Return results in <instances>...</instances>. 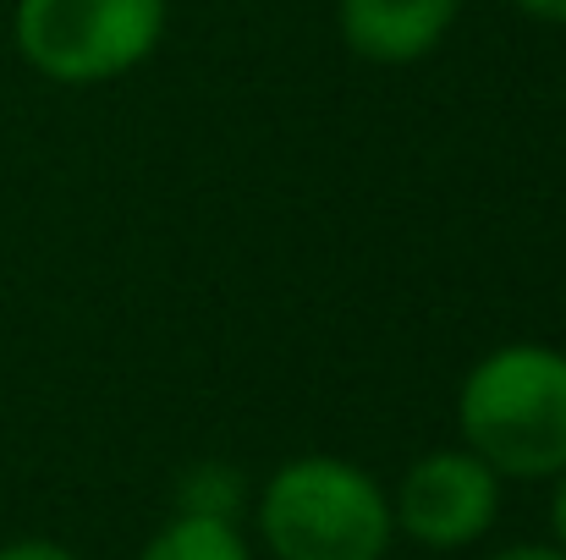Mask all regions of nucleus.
Returning <instances> with one entry per match:
<instances>
[{"label": "nucleus", "instance_id": "nucleus-1", "mask_svg": "<svg viewBox=\"0 0 566 560\" xmlns=\"http://www.w3.org/2000/svg\"><path fill=\"white\" fill-rule=\"evenodd\" d=\"M457 429L501 478L566 473V352L545 341H506L484 352L457 390Z\"/></svg>", "mask_w": 566, "mask_h": 560}, {"label": "nucleus", "instance_id": "nucleus-6", "mask_svg": "<svg viewBox=\"0 0 566 560\" xmlns=\"http://www.w3.org/2000/svg\"><path fill=\"white\" fill-rule=\"evenodd\" d=\"M138 560H253V550H248V539H242L237 522L177 511V517L144 545Z\"/></svg>", "mask_w": 566, "mask_h": 560}, {"label": "nucleus", "instance_id": "nucleus-10", "mask_svg": "<svg viewBox=\"0 0 566 560\" xmlns=\"http://www.w3.org/2000/svg\"><path fill=\"white\" fill-rule=\"evenodd\" d=\"M490 560H566L556 545H512V550H495Z\"/></svg>", "mask_w": 566, "mask_h": 560}, {"label": "nucleus", "instance_id": "nucleus-8", "mask_svg": "<svg viewBox=\"0 0 566 560\" xmlns=\"http://www.w3.org/2000/svg\"><path fill=\"white\" fill-rule=\"evenodd\" d=\"M0 560H83V556L55 545V539H11V545H0Z\"/></svg>", "mask_w": 566, "mask_h": 560}, {"label": "nucleus", "instance_id": "nucleus-9", "mask_svg": "<svg viewBox=\"0 0 566 560\" xmlns=\"http://www.w3.org/2000/svg\"><path fill=\"white\" fill-rule=\"evenodd\" d=\"M523 17L534 22H551V28H566V0H512Z\"/></svg>", "mask_w": 566, "mask_h": 560}, {"label": "nucleus", "instance_id": "nucleus-7", "mask_svg": "<svg viewBox=\"0 0 566 560\" xmlns=\"http://www.w3.org/2000/svg\"><path fill=\"white\" fill-rule=\"evenodd\" d=\"M237 506H242V478L220 462H203L192 467L177 489V511L188 517H220V522H237Z\"/></svg>", "mask_w": 566, "mask_h": 560}, {"label": "nucleus", "instance_id": "nucleus-5", "mask_svg": "<svg viewBox=\"0 0 566 560\" xmlns=\"http://www.w3.org/2000/svg\"><path fill=\"white\" fill-rule=\"evenodd\" d=\"M462 0H336V28L358 61L412 66L446 44Z\"/></svg>", "mask_w": 566, "mask_h": 560}, {"label": "nucleus", "instance_id": "nucleus-4", "mask_svg": "<svg viewBox=\"0 0 566 560\" xmlns=\"http://www.w3.org/2000/svg\"><path fill=\"white\" fill-rule=\"evenodd\" d=\"M501 484L506 478L468 445L429 451L396 484V500H390L396 533H407L423 550H468L495 528Z\"/></svg>", "mask_w": 566, "mask_h": 560}, {"label": "nucleus", "instance_id": "nucleus-2", "mask_svg": "<svg viewBox=\"0 0 566 560\" xmlns=\"http://www.w3.org/2000/svg\"><path fill=\"white\" fill-rule=\"evenodd\" d=\"M259 539L275 560H385L390 495L347 456H297L259 489Z\"/></svg>", "mask_w": 566, "mask_h": 560}, {"label": "nucleus", "instance_id": "nucleus-11", "mask_svg": "<svg viewBox=\"0 0 566 560\" xmlns=\"http://www.w3.org/2000/svg\"><path fill=\"white\" fill-rule=\"evenodd\" d=\"M551 528H556V550L566 556V473H556V500H551Z\"/></svg>", "mask_w": 566, "mask_h": 560}, {"label": "nucleus", "instance_id": "nucleus-3", "mask_svg": "<svg viewBox=\"0 0 566 560\" xmlns=\"http://www.w3.org/2000/svg\"><path fill=\"white\" fill-rule=\"evenodd\" d=\"M166 39V0H17V55L61 88L116 83Z\"/></svg>", "mask_w": 566, "mask_h": 560}]
</instances>
